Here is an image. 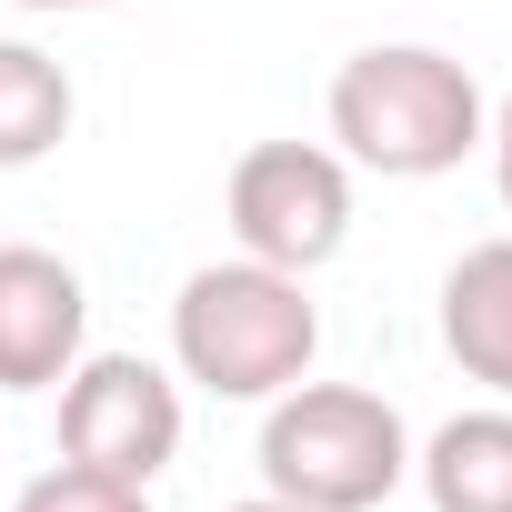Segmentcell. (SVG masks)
Here are the masks:
<instances>
[{
  "mask_svg": "<svg viewBox=\"0 0 512 512\" xmlns=\"http://www.w3.org/2000/svg\"><path fill=\"white\" fill-rule=\"evenodd\" d=\"M332 141L352 171H382V181H442L482 151V81L432 51V41H372L332 71Z\"/></svg>",
  "mask_w": 512,
  "mask_h": 512,
  "instance_id": "1",
  "label": "cell"
},
{
  "mask_svg": "<svg viewBox=\"0 0 512 512\" xmlns=\"http://www.w3.org/2000/svg\"><path fill=\"white\" fill-rule=\"evenodd\" d=\"M322 352V312L302 292V272H272L231 251V262H201L171 302V372L201 382L211 402H272L292 382H312Z\"/></svg>",
  "mask_w": 512,
  "mask_h": 512,
  "instance_id": "2",
  "label": "cell"
},
{
  "mask_svg": "<svg viewBox=\"0 0 512 512\" xmlns=\"http://www.w3.org/2000/svg\"><path fill=\"white\" fill-rule=\"evenodd\" d=\"M412 482V422L362 382H292L262 402V492L302 512H382Z\"/></svg>",
  "mask_w": 512,
  "mask_h": 512,
  "instance_id": "3",
  "label": "cell"
},
{
  "mask_svg": "<svg viewBox=\"0 0 512 512\" xmlns=\"http://www.w3.org/2000/svg\"><path fill=\"white\" fill-rule=\"evenodd\" d=\"M221 211H231V241L251 262L312 282L352 241V161L322 141H251L221 181Z\"/></svg>",
  "mask_w": 512,
  "mask_h": 512,
  "instance_id": "4",
  "label": "cell"
},
{
  "mask_svg": "<svg viewBox=\"0 0 512 512\" xmlns=\"http://www.w3.org/2000/svg\"><path fill=\"white\" fill-rule=\"evenodd\" d=\"M61 462L151 492L181 462V382L151 352H81L61 372Z\"/></svg>",
  "mask_w": 512,
  "mask_h": 512,
  "instance_id": "5",
  "label": "cell"
},
{
  "mask_svg": "<svg viewBox=\"0 0 512 512\" xmlns=\"http://www.w3.org/2000/svg\"><path fill=\"white\" fill-rule=\"evenodd\" d=\"M91 342V292L61 251L0 241V392H51Z\"/></svg>",
  "mask_w": 512,
  "mask_h": 512,
  "instance_id": "6",
  "label": "cell"
},
{
  "mask_svg": "<svg viewBox=\"0 0 512 512\" xmlns=\"http://www.w3.org/2000/svg\"><path fill=\"white\" fill-rule=\"evenodd\" d=\"M442 352L462 362V382H482L492 402H512V231L472 241L442 272Z\"/></svg>",
  "mask_w": 512,
  "mask_h": 512,
  "instance_id": "7",
  "label": "cell"
},
{
  "mask_svg": "<svg viewBox=\"0 0 512 512\" xmlns=\"http://www.w3.org/2000/svg\"><path fill=\"white\" fill-rule=\"evenodd\" d=\"M412 482H422L432 512H512V402L452 412L412 452Z\"/></svg>",
  "mask_w": 512,
  "mask_h": 512,
  "instance_id": "8",
  "label": "cell"
},
{
  "mask_svg": "<svg viewBox=\"0 0 512 512\" xmlns=\"http://www.w3.org/2000/svg\"><path fill=\"white\" fill-rule=\"evenodd\" d=\"M81 121V91L71 71L41 51V41H0V171H31L71 141Z\"/></svg>",
  "mask_w": 512,
  "mask_h": 512,
  "instance_id": "9",
  "label": "cell"
},
{
  "mask_svg": "<svg viewBox=\"0 0 512 512\" xmlns=\"http://www.w3.org/2000/svg\"><path fill=\"white\" fill-rule=\"evenodd\" d=\"M11 512H151L141 482H111V472H81V462H51L11 492Z\"/></svg>",
  "mask_w": 512,
  "mask_h": 512,
  "instance_id": "10",
  "label": "cell"
},
{
  "mask_svg": "<svg viewBox=\"0 0 512 512\" xmlns=\"http://www.w3.org/2000/svg\"><path fill=\"white\" fill-rule=\"evenodd\" d=\"M482 151H492V191H502V211H512V91H502V111L482 121Z\"/></svg>",
  "mask_w": 512,
  "mask_h": 512,
  "instance_id": "11",
  "label": "cell"
},
{
  "mask_svg": "<svg viewBox=\"0 0 512 512\" xmlns=\"http://www.w3.org/2000/svg\"><path fill=\"white\" fill-rule=\"evenodd\" d=\"M11 11H111V0H11Z\"/></svg>",
  "mask_w": 512,
  "mask_h": 512,
  "instance_id": "12",
  "label": "cell"
},
{
  "mask_svg": "<svg viewBox=\"0 0 512 512\" xmlns=\"http://www.w3.org/2000/svg\"><path fill=\"white\" fill-rule=\"evenodd\" d=\"M231 512H302V502H272V492H262V502H231Z\"/></svg>",
  "mask_w": 512,
  "mask_h": 512,
  "instance_id": "13",
  "label": "cell"
}]
</instances>
